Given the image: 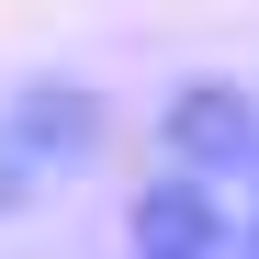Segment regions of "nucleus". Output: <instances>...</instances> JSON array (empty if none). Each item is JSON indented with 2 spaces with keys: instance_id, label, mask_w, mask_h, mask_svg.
<instances>
[{
  "instance_id": "obj_4",
  "label": "nucleus",
  "mask_w": 259,
  "mask_h": 259,
  "mask_svg": "<svg viewBox=\"0 0 259 259\" xmlns=\"http://www.w3.org/2000/svg\"><path fill=\"white\" fill-rule=\"evenodd\" d=\"M46 192H57V181H46V158H34V147L12 136V113H0V226H23Z\"/></svg>"
},
{
  "instance_id": "obj_2",
  "label": "nucleus",
  "mask_w": 259,
  "mask_h": 259,
  "mask_svg": "<svg viewBox=\"0 0 259 259\" xmlns=\"http://www.w3.org/2000/svg\"><path fill=\"white\" fill-rule=\"evenodd\" d=\"M124 248H136V259H226V248H237L226 181H203V169H158V181H136V203H124Z\"/></svg>"
},
{
  "instance_id": "obj_1",
  "label": "nucleus",
  "mask_w": 259,
  "mask_h": 259,
  "mask_svg": "<svg viewBox=\"0 0 259 259\" xmlns=\"http://www.w3.org/2000/svg\"><path fill=\"white\" fill-rule=\"evenodd\" d=\"M158 147H169V169L248 181V158H259V91H237V79H181V91L158 102Z\"/></svg>"
},
{
  "instance_id": "obj_3",
  "label": "nucleus",
  "mask_w": 259,
  "mask_h": 259,
  "mask_svg": "<svg viewBox=\"0 0 259 259\" xmlns=\"http://www.w3.org/2000/svg\"><path fill=\"white\" fill-rule=\"evenodd\" d=\"M0 113H12V136L46 158V181H91L102 147H113V102L91 91V79H57V68H34Z\"/></svg>"
},
{
  "instance_id": "obj_5",
  "label": "nucleus",
  "mask_w": 259,
  "mask_h": 259,
  "mask_svg": "<svg viewBox=\"0 0 259 259\" xmlns=\"http://www.w3.org/2000/svg\"><path fill=\"white\" fill-rule=\"evenodd\" d=\"M248 192H259V158H248ZM237 248H259V203L237 214Z\"/></svg>"
}]
</instances>
